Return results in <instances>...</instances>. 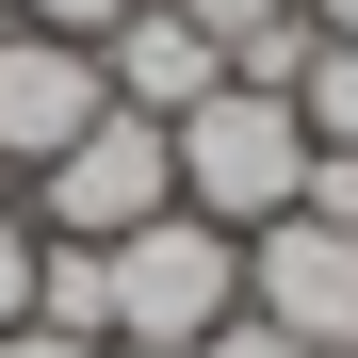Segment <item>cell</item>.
<instances>
[{
    "label": "cell",
    "mask_w": 358,
    "mask_h": 358,
    "mask_svg": "<svg viewBox=\"0 0 358 358\" xmlns=\"http://www.w3.org/2000/svg\"><path fill=\"white\" fill-rule=\"evenodd\" d=\"M163 147H179V212H212V228H277L310 196V131H293V98H261V82H212Z\"/></svg>",
    "instance_id": "1"
},
{
    "label": "cell",
    "mask_w": 358,
    "mask_h": 358,
    "mask_svg": "<svg viewBox=\"0 0 358 358\" xmlns=\"http://www.w3.org/2000/svg\"><path fill=\"white\" fill-rule=\"evenodd\" d=\"M163 212H179V147H163V114H98L66 163L17 179V228H33V245H131V228H163Z\"/></svg>",
    "instance_id": "2"
},
{
    "label": "cell",
    "mask_w": 358,
    "mask_h": 358,
    "mask_svg": "<svg viewBox=\"0 0 358 358\" xmlns=\"http://www.w3.org/2000/svg\"><path fill=\"white\" fill-rule=\"evenodd\" d=\"M98 261H114V342H147V358H196L245 310V228H212V212H163V228H131Z\"/></svg>",
    "instance_id": "3"
},
{
    "label": "cell",
    "mask_w": 358,
    "mask_h": 358,
    "mask_svg": "<svg viewBox=\"0 0 358 358\" xmlns=\"http://www.w3.org/2000/svg\"><path fill=\"white\" fill-rule=\"evenodd\" d=\"M245 310L310 358H358V228H310V212L245 228Z\"/></svg>",
    "instance_id": "4"
},
{
    "label": "cell",
    "mask_w": 358,
    "mask_h": 358,
    "mask_svg": "<svg viewBox=\"0 0 358 358\" xmlns=\"http://www.w3.org/2000/svg\"><path fill=\"white\" fill-rule=\"evenodd\" d=\"M98 114H114V82H98V49L82 33H17V17H0V163H66L82 131H98Z\"/></svg>",
    "instance_id": "5"
},
{
    "label": "cell",
    "mask_w": 358,
    "mask_h": 358,
    "mask_svg": "<svg viewBox=\"0 0 358 358\" xmlns=\"http://www.w3.org/2000/svg\"><path fill=\"white\" fill-rule=\"evenodd\" d=\"M98 82H114V114H163V131H179V114L228 82V49L179 17V0H131V17L98 33Z\"/></svg>",
    "instance_id": "6"
},
{
    "label": "cell",
    "mask_w": 358,
    "mask_h": 358,
    "mask_svg": "<svg viewBox=\"0 0 358 358\" xmlns=\"http://www.w3.org/2000/svg\"><path fill=\"white\" fill-rule=\"evenodd\" d=\"M33 326L114 342V261H98V245H33Z\"/></svg>",
    "instance_id": "7"
},
{
    "label": "cell",
    "mask_w": 358,
    "mask_h": 358,
    "mask_svg": "<svg viewBox=\"0 0 358 358\" xmlns=\"http://www.w3.org/2000/svg\"><path fill=\"white\" fill-rule=\"evenodd\" d=\"M293 131L358 163V49H310V82H293Z\"/></svg>",
    "instance_id": "8"
},
{
    "label": "cell",
    "mask_w": 358,
    "mask_h": 358,
    "mask_svg": "<svg viewBox=\"0 0 358 358\" xmlns=\"http://www.w3.org/2000/svg\"><path fill=\"white\" fill-rule=\"evenodd\" d=\"M0 17H17V33H82V49H98L114 17H131V0H0Z\"/></svg>",
    "instance_id": "9"
},
{
    "label": "cell",
    "mask_w": 358,
    "mask_h": 358,
    "mask_svg": "<svg viewBox=\"0 0 358 358\" xmlns=\"http://www.w3.org/2000/svg\"><path fill=\"white\" fill-rule=\"evenodd\" d=\"M179 17H196L212 49H245V33H277V17H293V0H179Z\"/></svg>",
    "instance_id": "10"
},
{
    "label": "cell",
    "mask_w": 358,
    "mask_h": 358,
    "mask_svg": "<svg viewBox=\"0 0 358 358\" xmlns=\"http://www.w3.org/2000/svg\"><path fill=\"white\" fill-rule=\"evenodd\" d=\"M0 326H33V228L0 212Z\"/></svg>",
    "instance_id": "11"
},
{
    "label": "cell",
    "mask_w": 358,
    "mask_h": 358,
    "mask_svg": "<svg viewBox=\"0 0 358 358\" xmlns=\"http://www.w3.org/2000/svg\"><path fill=\"white\" fill-rule=\"evenodd\" d=\"M196 358H310V342H277V326H261V310H228V326H212V342H196Z\"/></svg>",
    "instance_id": "12"
},
{
    "label": "cell",
    "mask_w": 358,
    "mask_h": 358,
    "mask_svg": "<svg viewBox=\"0 0 358 358\" xmlns=\"http://www.w3.org/2000/svg\"><path fill=\"white\" fill-rule=\"evenodd\" d=\"M0 358H114V342H66V326H0Z\"/></svg>",
    "instance_id": "13"
},
{
    "label": "cell",
    "mask_w": 358,
    "mask_h": 358,
    "mask_svg": "<svg viewBox=\"0 0 358 358\" xmlns=\"http://www.w3.org/2000/svg\"><path fill=\"white\" fill-rule=\"evenodd\" d=\"M310 33H326V49H358V0H310Z\"/></svg>",
    "instance_id": "14"
},
{
    "label": "cell",
    "mask_w": 358,
    "mask_h": 358,
    "mask_svg": "<svg viewBox=\"0 0 358 358\" xmlns=\"http://www.w3.org/2000/svg\"><path fill=\"white\" fill-rule=\"evenodd\" d=\"M0 212H17V163H0Z\"/></svg>",
    "instance_id": "15"
},
{
    "label": "cell",
    "mask_w": 358,
    "mask_h": 358,
    "mask_svg": "<svg viewBox=\"0 0 358 358\" xmlns=\"http://www.w3.org/2000/svg\"><path fill=\"white\" fill-rule=\"evenodd\" d=\"M114 358H147V342H114Z\"/></svg>",
    "instance_id": "16"
}]
</instances>
